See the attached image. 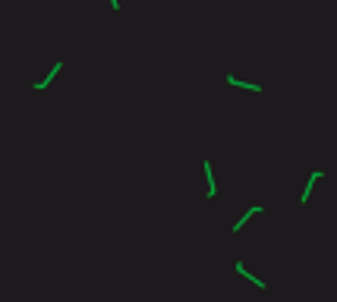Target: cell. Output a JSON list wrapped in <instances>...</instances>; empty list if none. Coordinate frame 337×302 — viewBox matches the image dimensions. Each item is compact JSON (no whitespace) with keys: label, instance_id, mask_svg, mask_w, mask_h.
Instances as JSON below:
<instances>
[{"label":"cell","instance_id":"cell-5","mask_svg":"<svg viewBox=\"0 0 337 302\" xmlns=\"http://www.w3.org/2000/svg\"><path fill=\"white\" fill-rule=\"evenodd\" d=\"M202 170H205V183H208V198H214V195H218V183H214L211 161H202Z\"/></svg>","mask_w":337,"mask_h":302},{"label":"cell","instance_id":"cell-1","mask_svg":"<svg viewBox=\"0 0 337 302\" xmlns=\"http://www.w3.org/2000/svg\"><path fill=\"white\" fill-rule=\"evenodd\" d=\"M322 176H325L322 170H312V173H309L306 186H302V192H299V205H306V202H309V195H312V189H315V183H318V179H322Z\"/></svg>","mask_w":337,"mask_h":302},{"label":"cell","instance_id":"cell-4","mask_svg":"<svg viewBox=\"0 0 337 302\" xmlns=\"http://www.w3.org/2000/svg\"><path fill=\"white\" fill-rule=\"evenodd\" d=\"M262 211H265V208H262V205H252V208H249V211L243 214V217H240L237 223H233V227H230V230H233V233H240V230H243V227H246V223H249V220H252V217H255V214H262Z\"/></svg>","mask_w":337,"mask_h":302},{"label":"cell","instance_id":"cell-2","mask_svg":"<svg viewBox=\"0 0 337 302\" xmlns=\"http://www.w3.org/2000/svg\"><path fill=\"white\" fill-rule=\"evenodd\" d=\"M233 271H237V274H240V277H246L249 283H255V287H258V290H265V287H268V283H265L262 277H255V274H252V271H249V267H246L243 261H237V264H233Z\"/></svg>","mask_w":337,"mask_h":302},{"label":"cell","instance_id":"cell-7","mask_svg":"<svg viewBox=\"0 0 337 302\" xmlns=\"http://www.w3.org/2000/svg\"><path fill=\"white\" fill-rule=\"evenodd\" d=\"M110 6H114V10H120V0H110Z\"/></svg>","mask_w":337,"mask_h":302},{"label":"cell","instance_id":"cell-6","mask_svg":"<svg viewBox=\"0 0 337 302\" xmlns=\"http://www.w3.org/2000/svg\"><path fill=\"white\" fill-rule=\"evenodd\" d=\"M227 82L233 85V88H246V91H255V94L262 91V85H258V82H243L240 76H230V73H227Z\"/></svg>","mask_w":337,"mask_h":302},{"label":"cell","instance_id":"cell-3","mask_svg":"<svg viewBox=\"0 0 337 302\" xmlns=\"http://www.w3.org/2000/svg\"><path fill=\"white\" fill-rule=\"evenodd\" d=\"M60 70H63V63H60V60H57V63L50 66V73H48V76H45V79H41V82H35V85H32V88H35V91H45L48 85L54 82V76H60Z\"/></svg>","mask_w":337,"mask_h":302}]
</instances>
